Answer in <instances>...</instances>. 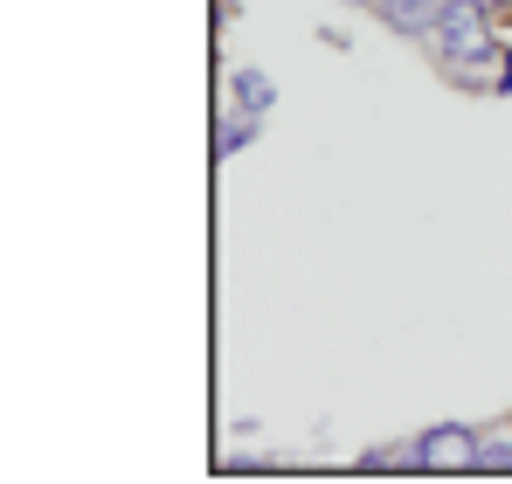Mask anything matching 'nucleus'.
I'll list each match as a JSON object with an SVG mask.
<instances>
[{"mask_svg":"<svg viewBox=\"0 0 512 484\" xmlns=\"http://www.w3.org/2000/svg\"><path fill=\"white\" fill-rule=\"evenodd\" d=\"M429 42H436V56H443L450 77H485V70L506 56V49H492V14H485V0H443Z\"/></svg>","mask_w":512,"mask_h":484,"instance_id":"nucleus-1","label":"nucleus"},{"mask_svg":"<svg viewBox=\"0 0 512 484\" xmlns=\"http://www.w3.org/2000/svg\"><path fill=\"white\" fill-rule=\"evenodd\" d=\"M416 457H423V471H471L478 464V429L436 422L429 436H416Z\"/></svg>","mask_w":512,"mask_h":484,"instance_id":"nucleus-2","label":"nucleus"},{"mask_svg":"<svg viewBox=\"0 0 512 484\" xmlns=\"http://www.w3.org/2000/svg\"><path fill=\"white\" fill-rule=\"evenodd\" d=\"M436 14H443V0H381V21H388L395 35H429Z\"/></svg>","mask_w":512,"mask_h":484,"instance_id":"nucleus-3","label":"nucleus"},{"mask_svg":"<svg viewBox=\"0 0 512 484\" xmlns=\"http://www.w3.org/2000/svg\"><path fill=\"white\" fill-rule=\"evenodd\" d=\"M229 97H236V111H256V118H263V111L277 104V83L263 77V70H236V77H229Z\"/></svg>","mask_w":512,"mask_h":484,"instance_id":"nucleus-4","label":"nucleus"},{"mask_svg":"<svg viewBox=\"0 0 512 484\" xmlns=\"http://www.w3.org/2000/svg\"><path fill=\"white\" fill-rule=\"evenodd\" d=\"M256 125H263L256 111H243V118H222V132H215V153H222V160H229V153H243V146L256 139Z\"/></svg>","mask_w":512,"mask_h":484,"instance_id":"nucleus-5","label":"nucleus"},{"mask_svg":"<svg viewBox=\"0 0 512 484\" xmlns=\"http://www.w3.org/2000/svg\"><path fill=\"white\" fill-rule=\"evenodd\" d=\"M471 471H512V443H492V436H485V443H478V464H471Z\"/></svg>","mask_w":512,"mask_h":484,"instance_id":"nucleus-6","label":"nucleus"},{"mask_svg":"<svg viewBox=\"0 0 512 484\" xmlns=\"http://www.w3.org/2000/svg\"><path fill=\"white\" fill-rule=\"evenodd\" d=\"M499 90H506V97H512V49H506V56H499Z\"/></svg>","mask_w":512,"mask_h":484,"instance_id":"nucleus-7","label":"nucleus"},{"mask_svg":"<svg viewBox=\"0 0 512 484\" xmlns=\"http://www.w3.org/2000/svg\"><path fill=\"white\" fill-rule=\"evenodd\" d=\"M485 14H492V21H512V0H485Z\"/></svg>","mask_w":512,"mask_h":484,"instance_id":"nucleus-8","label":"nucleus"},{"mask_svg":"<svg viewBox=\"0 0 512 484\" xmlns=\"http://www.w3.org/2000/svg\"><path fill=\"white\" fill-rule=\"evenodd\" d=\"M353 7H381V0H353Z\"/></svg>","mask_w":512,"mask_h":484,"instance_id":"nucleus-9","label":"nucleus"}]
</instances>
